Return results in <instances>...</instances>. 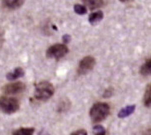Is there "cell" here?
<instances>
[{
    "label": "cell",
    "instance_id": "obj_1",
    "mask_svg": "<svg viewBox=\"0 0 151 135\" xmlns=\"http://www.w3.org/2000/svg\"><path fill=\"white\" fill-rule=\"evenodd\" d=\"M110 113L109 104L105 102H97L90 109V117L93 122H100L106 118Z\"/></svg>",
    "mask_w": 151,
    "mask_h": 135
},
{
    "label": "cell",
    "instance_id": "obj_2",
    "mask_svg": "<svg viewBox=\"0 0 151 135\" xmlns=\"http://www.w3.org/2000/svg\"><path fill=\"white\" fill-rule=\"evenodd\" d=\"M54 94V87L50 82L42 81L39 82L35 87L34 97L39 101H47Z\"/></svg>",
    "mask_w": 151,
    "mask_h": 135
},
{
    "label": "cell",
    "instance_id": "obj_3",
    "mask_svg": "<svg viewBox=\"0 0 151 135\" xmlns=\"http://www.w3.org/2000/svg\"><path fill=\"white\" fill-rule=\"evenodd\" d=\"M20 108L19 101L14 97L2 96L0 97V110L6 114L15 113Z\"/></svg>",
    "mask_w": 151,
    "mask_h": 135
},
{
    "label": "cell",
    "instance_id": "obj_4",
    "mask_svg": "<svg viewBox=\"0 0 151 135\" xmlns=\"http://www.w3.org/2000/svg\"><path fill=\"white\" fill-rule=\"evenodd\" d=\"M68 53V48L65 44H54L50 46L46 51V56L48 58L59 60Z\"/></svg>",
    "mask_w": 151,
    "mask_h": 135
},
{
    "label": "cell",
    "instance_id": "obj_5",
    "mask_svg": "<svg viewBox=\"0 0 151 135\" xmlns=\"http://www.w3.org/2000/svg\"><path fill=\"white\" fill-rule=\"evenodd\" d=\"M94 65H95V59H94V57H92V56H85V57L79 62L77 73L79 75L87 74V73L90 72V71L93 69Z\"/></svg>",
    "mask_w": 151,
    "mask_h": 135
},
{
    "label": "cell",
    "instance_id": "obj_6",
    "mask_svg": "<svg viewBox=\"0 0 151 135\" xmlns=\"http://www.w3.org/2000/svg\"><path fill=\"white\" fill-rule=\"evenodd\" d=\"M25 89V84L23 82H13L7 84L2 87V92L6 95H15V94L21 93Z\"/></svg>",
    "mask_w": 151,
    "mask_h": 135
},
{
    "label": "cell",
    "instance_id": "obj_7",
    "mask_svg": "<svg viewBox=\"0 0 151 135\" xmlns=\"http://www.w3.org/2000/svg\"><path fill=\"white\" fill-rule=\"evenodd\" d=\"M23 75H24V70H23V68L17 67V68H15L13 71L9 72L8 74L6 75V78H7V80L13 81V80L18 79L20 77H22Z\"/></svg>",
    "mask_w": 151,
    "mask_h": 135
},
{
    "label": "cell",
    "instance_id": "obj_8",
    "mask_svg": "<svg viewBox=\"0 0 151 135\" xmlns=\"http://www.w3.org/2000/svg\"><path fill=\"white\" fill-rule=\"evenodd\" d=\"M25 0H3V5L4 7L8 9H16L19 8L20 6H22V4L24 3Z\"/></svg>",
    "mask_w": 151,
    "mask_h": 135
},
{
    "label": "cell",
    "instance_id": "obj_9",
    "mask_svg": "<svg viewBox=\"0 0 151 135\" xmlns=\"http://www.w3.org/2000/svg\"><path fill=\"white\" fill-rule=\"evenodd\" d=\"M84 6L88 7L89 9H97L103 5V0H82Z\"/></svg>",
    "mask_w": 151,
    "mask_h": 135
},
{
    "label": "cell",
    "instance_id": "obj_10",
    "mask_svg": "<svg viewBox=\"0 0 151 135\" xmlns=\"http://www.w3.org/2000/svg\"><path fill=\"white\" fill-rule=\"evenodd\" d=\"M135 108H136L135 105H128V106H126V107L122 108L121 110L118 112V117L119 118H126V117L130 116L133 112H134Z\"/></svg>",
    "mask_w": 151,
    "mask_h": 135
},
{
    "label": "cell",
    "instance_id": "obj_11",
    "mask_svg": "<svg viewBox=\"0 0 151 135\" xmlns=\"http://www.w3.org/2000/svg\"><path fill=\"white\" fill-rule=\"evenodd\" d=\"M35 129L33 127H21L12 132V135H33Z\"/></svg>",
    "mask_w": 151,
    "mask_h": 135
},
{
    "label": "cell",
    "instance_id": "obj_12",
    "mask_svg": "<svg viewBox=\"0 0 151 135\" xmlns=\"http://www.w3.org/2000/svg\"><path fill=\"white\" fill-rule=\"evenodd\" d=\"M103 18V12L102 11H97V12H94V13L90 14L89 16V22L91 24H96L98 23L100 20H102Z\"/></svg>",
    "mask_w": 151,
    "mask_h": 135
},
{
    "label": "cell",
    "instance_id": "obj_13",
    "mask_svg": "<svg viewBox=\"0 0 151 135\" xmlns=\"http://www.w3.org/2000/svg\"><path fill=\"white\" fill-rule=\"evenodd\" d=\"M150 71H151V59L149 58V59L146 60V62L141 66V68H140V73L144 76H147L150 74Z\"/></svg>",
    "mask_w": 151,
    "mask_h": 135
},
{
    "label": "cell",
    "instance_id": "obj_14",
    "mask_svg": "<svg viewBox=\"0 0 151 135\" xmlns=\"http://www.w3.org/2000/svg\"><path fill=\"white\" fill-rule=\"evenodd\" d=\"M144 104L146 107H150V104H151V85L148 84L146 91H145L144 94Z\"/></svg>",
    "mask_w": 151,
    "mask_h": 135
},
{
    "label": "cell",
    "instance_id": "obj_15",
    "mask_svg": "<svg viewBox=\"0 0 151 135\" xmlns=\"http://www.w3.org/2000/svg\"><path fill=\"white\" fill-rule=\"evenodd\" d=\"M94 135H106V130L103 126L101 125H95L93 127Z\"/></svg>",
    "mask_w": 151,
    "mask_h": 135
},
{
    "label": "cell",
    "instance_id": "obj_16",
    "mask_svg": "<svg viewBox=\"0 0 151 135\" xmlns=\"http://www.w3.org/2000/svg\"><path fill=\"white\" fill-rule=\"evenodd\" d=\"M74 11L76 12L77 14L79 15H83L86 13L87 9L86 7L84 6V5H81V4H76L75 6H74Z\"/></svg>",
    "mask_w": 151,
    "mask_h": 135
},
{
    "label": "cell",
    "instance_id": "obj_17",
    "mask_svg": "<svg viewBox=\"0 0 151 135\" xmlns=\"http://www.w3.org/2000/svg\"><path fill=\"white\" fill-rule=\"evenodd\" d=\"M70 135H87V131L85 129H79V130L72 132Z\"/></svg>",
    "mask_w": 151,
    "mask_h": 135
},
{
    "label": "cell",
    "instance_id": "obj_18",
    "mask_svg": "<svg viewBox=\"0 0 151 135\" xmlns=\"http://www.w3.org/2000/svg\"><path fill=\"white\" fill-rule=\"evenodd\" d=\"M63 41H64V43H68L70 41V36L69 35H64L63 36Z\"/></svg>",
    "mask_w": 151,
    "mask_h": 135
},
{
    "label": "cell",
    "instance_id": "obj_19",
    "mask_svg": "<svg viewBox=\"0 0 151 135\" xmlns=\"http://www.w3.org/2000/svg\"><path fill=\"white\" fill-rule=\"evenodd\" d=\"M121 2H127V1H129V0H120Z\"/></svg>",
    "mask_w": 151,
    "mask_h": 135
},
{
    "label": "cell",
    "instance_id": "obj_20",
    "mask_svg": "<svg viewBox=\"0 0 151 135\" xmlns=\"http://www.w3.org/2000/svg\"><path fill=\"white\" fill-rule=\"evenodd\" d=\"M145 135H150V130H149V132H147V133L145 134Z\"/></svg>",
    "mask_w": 151,
    "mask_h": 135
}]
</instances>
